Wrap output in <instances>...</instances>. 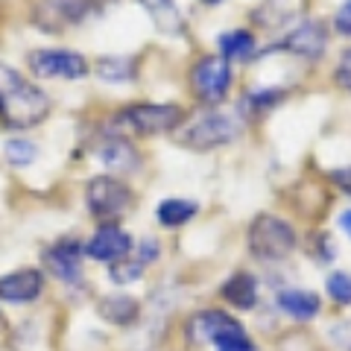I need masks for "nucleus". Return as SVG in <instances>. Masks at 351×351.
<instances>
[{"label": "nucleus", "instance_id": "obj_1", "mask_svg": "<svg viewBox=\"0 0 351 351\" xmlns=\"http://www.w3.org/2000/svg\"><path fill=\"white\" fill-rule=\"evenodd\" d=\"M0 112L15 129L38 126L50 114V97L38 85L27 82L15 68L0 64Z\"/></svg>", "mask_w": 351, "mask_h": 351}, {"label": "nucleus", "instance_id": "obj_2", "mask_svg": "<svg viewBox=\"0 0 351 351\" xmlns=\"http://www.w3.org/2000/svg\"><path fill=\"white\" fill-rule=\"evenodd\" d=\"M188 339L211 346L214 351H258V343L246 331V325L228 311H219V307H208V311L191 316Z\"/></svg>", "mask_w": 351, "mask_h": 351}, {"label": "nucleus", "instance_id": "obj_3", "mask_svg": "<svg viewBox=\"0 0 351 351\" xmlns=\"http://www.w3.org/2000/svg\"><path fill=\"white\" fill-rule=\"evenodd\" d=\"M249 255L261 263H281L295 255L299 249V234L290 219L278 214H258L246 228Z\"/></svg>", "mask_w": 351, "mask_h": 351}, {"label": "nucleus", "instance_id": "obj_4", "mask_svg": "<svg viewBox=\"0 0 351 351\" xmlns=\"http://www.w3.org/2000/svg\"><path fill=\"white\" fill-rule=\"evenodd\" d=\"M182 132L176 135V141L184 147V149H193V152H211L219 147H228L232 141L240 135V123L226 114V112H202L196 114L188 126H179Z\"/></svg>", "mask_w": 351, "mask_h": 351}, {"label": "nucleus", "instance_id": "obj_5", "mask_svg": "<svg viewBox=\"0 0 351 351\" xmlns=\"http://www.w3.org/2000/svg\"><path fill=\"white\" fill-rule=\"evenodd\" d=\"M85 205L100 223H117L135 208V191L117 176H94L85 188Z\"/></svg>", "mask_w": 351, "mask_h": 351}, {"label": "nucleus", "instance_id": "obj_6", "mask_svg": "<svg viewBox=\"0 0 351 351\" xmlns=\"http://www.w3.org/2000/svg\"><path fill=\"white\" fill-rule=\"evenodd\" d=\"M188 82H191V91L199 103L205 106H219L228 100L232 94V85H234V71L232 64L219 56H202L193 62V68L188 73Z\"/></svg>", "mask_w": 351, "mask_h": 351}, {"label": "nucleus", "instance_id": "obj_7", "mask_svg": "<svg viewBox=\"0 0 351 351\" xmlns=\"http://www.w3.org/2000/svg\"><path fill=\"white\" fill-rule=\"evenodd\" d=\"M120 120L138 135H167L184 123V108L176 103H132L120 112Z\"/></svg>", "mask_w": 351, "mask_h": 351}, {"label": "nucleus", "instance_id": "obj_8", "mask_svg": "<svg viewBox=\"0 0 351 351\" xmlns=\"http://www.w3.org/2000/svg\"><path fill=\"white\" fill-rule=\"evenodd\" d=\"M82 246H85V258L112 267V263L129 258V252H135V237L120 223H100Z\"/></svg>", "mask_w": 351, "mask_h": 351}, {"label": "nucleus", "instance_id": "obj_9", "mask_svg": "<svg viewBox=\"0 0 351 351\" xmlns=\"http://www.w3.org/2000/svg\"><path fill=\"white\" fill-rule=\"evenodd\" d=\"M29 71L38 80H50V76H62V80H82L88 73V62L82 53L68 50V47H44V50H32L29 56Z\"/></svg>", "mask_w": 351, "mask_h": 351}, {"label": "nucleus", "instance_id": "obj_10", "mask_svg": "<svg viewBox=\"0 0 351 351\" xmlns=\"http://www.w3.org/2000/svg\"><path fill=\"white\" fill-rule=\"evenodd\" d=\"M328 27L325 21L319 18H307V21H299L287 36H284L272 50H284V53H293L304 62H319L328 50Z\"/></svg>", "mask_w": 351, "mask_h": 351}, {"label": "nucleus", "instance_id": "obj_11", "mask_svg": "<svg viewBox=\"0 0 351 351\" xmlns=\"http://www.w3.org/2000/svg\"><path fill=\"white\" fill-rule=\"evenodd\" d=\"M44 267L50 269V276L73 287L82 281L85 272V246L80 237H59L53 246L44 249Z\"/></svg>", "mask_w": 351, "mask_h": 351}, {"label": "nucleus", "instance_id": "obj_12", "mask_svg": "<svg viewBox=\"0 0 351 351\" xmlns=\"http://www.w3.org/2000/svg\"><path fill=\"white\" fill-rule=\"evenodd\" d=\"M44 272L36 267H24L15 272H6L0 276V302L6 304H32L44 295Z\"/></svg>", "mask_w": 351, "mask_h": 351}, {"label": "nucleus", "instance_id": "obj_13", "mask_svg": "<svg viewBox=\"0 0 351 351\" xmlns=\"http://www.w3.org/2000/svg\"><path fill=\"white\" fill-rule=\"evenodd\" d=\"M276 307L281 316H287L293 322H313L322 313V299L319 293L307 287H284L276 293Z\"/></svg>", "mask_w": 351, "mask_h": 351}, {"label": "nucleus", "instance_id": "obj_14", "mask_svg": "<svg viewBox=\"0 0 351 351\" xmlns=\"http://www.w3.org/2000/svg\"><path fill=\"white\" fill-rule=\"evenodd\" d=\"M219 299H223L228 307H234V311L249 313V311H255L258 302H261V284L252 272L237 269L219 284Z\"/></svg>", "mask_w": 351, "mask_h": 351}, {"label": "nucleus", "instance_id": "obj_15", "mask_svg": "<svg viewBox=\"0 0 351 351\" xmlns=\"http://www.w3.org/2000/svg\"><path fill=\"white\" fill-rule=\"evenodd\" d=\"M97 161H100L108 173H135L141 167V152L129 138L112 135L97 147Z\"/></svg>", "mask_w": 351, "mask_h": 351}, {"label": "nucleus", "instance_id": "obj_16", "mask_svg": "<svg viewBox=\"0 0 351 351\" xmlns=\"http://www.w3.org/2000/svg\"><path fill=\"white\" fill-rule=\"evenodd\" d=\"M217 50H219V59H226L228 64L255 62L258 59V36L246 27L226 29V32H219V38H217Z\"/></svg>", "mask_w": 351, "mask_h": 351}, {"label": "nucleus", "instance_id": "obj_17", "mask_svg": "<svg viewBox=\"0 0 351 351\" xmlns=\"http://www.w3.org/2000/svg\"><path fill=\"white\" fill-rule=\"evenodd\" d=\"M97 313H100V319L112 322L117 328H129V325H138L141 319V302L132 299L129 293H114L97 302Z\"/></svg>", "mask_w": 351, "mask_h": 351}, {"label": "nucleus", "instance_id": "obj_18", "mask_svg": "<svg viewBox=\"0 0 351 351\" xmlns=\"http://www.w3.org/2000/svg\"><path fill=\"white\" fill-rule=\"evenodd\" d=\"M199 214V202L188 199V196H167L156 208V219L164 228H182Z\"/></svg>", "mask_w": 351, "mask_h": 351}, {"label": "nucleus", "instance_id": "obj_19", "mask_svg": "<svg viewBox=\"0 0 351 351\" xmlns=\"http://www.w3.org/2000/svg\"><path fill=\"white\" fill-rule=\"evenodd\" d=\"M97 76L103 82H112V85H126V82H135L138 76V59L132 56H103L97 62Z\"/></svg>", "mask_w": 351, "mask_h": 351}, {"label": "nucleus", "instance_id": "obj_20", "mask_svg": "<svg viewBox=\"0 0 351 351\" xmlns=\"http://www.w3.org/2000/svg\"><path fill=\"white\" fill-rule=\"evenodd\" d=\"M91 9H94L91 0H44V12H38V15H56V21H59L56 27H68V24L85 21Z\"/></svg>", "mask_w": 351, "mask_h": 351}, {"label": "nucleus", "instance_id": "obj_21", "mask_svg": "<svg viewBox=\"0 0 351 351\" xmlns=\"http://www.w3.org/2000/svg\"><path fill=\"white\" fill-rule=\"evenodd\" d=\"M284 97H287V88H276V85H261V88H249L243 94V112L252 114H267L272 112Z\"/></svg>", "mask_w": 351, "mask_h": 351}, {"label": "nucleus", "instance_id": "obj_22", "mask_svg": "<svg viewBox=\"0 0 351 351\" xmlns=\"http://www.w3.org/2000/svg\"><path fill=\"white\" fill-rule=\"evenodd\" d=\"M144 272H147V267L141 261L123 258V261H117V263L108 267V281L117 284V287H129V284H138L141 278H144Z\"/></svg>", "mask_w": 351, "mask_h": 351}, {"label": "nucleus", "instance_id": "obj_23", "mask_svg": "<svg viewBox=\"0 0 351 351\" xmlns=\"http://www.w3.org/2000/svg\"><path fill=\"white\" fill-rule=\"evenodd\" d=\"M325 293L328 299L339 307H351V272L348 269H334L325 278Z\"/></svg>", "mask_w": 351, "mask_h": 351}, {"label": "nucleus", "instance_id": "obj_24", "mask_svg": "<svg viewBox=\"0 0 351 351\" xmlns=\"http://www.w3.org/2000/svg\"><path fill=\"white\" fill-rule=\"evenodd\" d=\"M6 161L12 164V167H27V164H32L38 158V147L32 144V141L27 138H12V141H6Z\"/></svg>", "mask_w": 351, "mask_h": 351}, {"label": "nucleus", "instance_id": "obj_25", "mask_svg": "<svg viewBox=\"0 0 351 351\" xmlns=\"http://www.w3.org/2000/svg\"><path fill=\"white\" fill-rule=\"evenodd\" d=\"M158 258H161L158 237H141V243L135 246V261H141L144 267H149V263H156Z\"/></svg>", "mask_w": 351, "mask_h": 351}, {"label": "nucleus", "instance_id": "obj_26", "mask_svg": "<svg viewBox=\"0 0 351 351\" xmlns=\"http://www.w3.org/2000/svg\"><path fill=\"white\" fill-rule=\"evenodd\" d=\"M334 82L343 88V91H348L351 94V47L339 56V62H337V68H334Z\"/></svg>", "mask_w": 351, "mask_h": 351}, {"label": "nucleus", "instance_id": "obj_27", "mask_svg": "<svg viewBox=\"0 0 351 351\" xmlns=\"http://www.w3.org/2000/svg\"><path fill=\"white\" fill-rule=\"evenodd\" d=\"M328 337L334 339V346H339L343 351H351V319H339L328 328Z\"/></svg>", "mask_w": 351, "mask_h": 351}, {"label": "nucleus", "instance_id": "obj_28", "mask_svg": "<svg viewBox=\"0 0 351 351\" xmlns=\"http://www.w3.org/2000/svg\"><path fill=\"white\" fill-rule=\"evenodd\" d=\"M334 29L343 38H351V0H343L334 12Z\"/></svg>", "mask_w": 351, "mask_h": 351}, {"label": "nucleus", "instance_id": "obj_29", "mask_svg": "<svg viewBox=\"0 0 351 351\" xmlns=\"http://www.w3.org/2000/svg\"><path fill=\"white\" fill-rule=\"evenodd\" d=\"M337 226H339V232L351 240V208H343V211L337 214Z\"/></svg>", "mask_w": 351, "mask_h": 351}, {"label": "nucleus", "instance_id": "obj_30", "mask_svg": "<svg viewBox=\"0 0 351 351\" xmlns=\"http://www.w3.org/2000/svg\"><path fill=\"white\" fill-rule=\"evenodd\" d=\"M334 182L339 184V191L351 193V167H346V170H334Z\"/></svg>", "mask_w": 351, "mask_h": 351}, {"label": "nucleus", "instance_id": "obj_31", "mask_svg": "<svg viewBox=\"0 0 351 351\" xmlns=\"http://www.w3.org/2000/svg\"><path fill=\"white\" fill-rule=\"evenodd\" d=\"M202 6H223V3H228V0H199Z\"/></svg>", "mask_w": 351, "mask_h": 351}, {"label": "nucleus", "instance_id": "obj_32", "mask_svg": "<svg viewBox=\"0 0 351 351\" xmlns=\"http://www.w3.org/2000/svg\"><path fill=\"white\" fill-rule=\"evenodd\" d=\"M158 3H161L164 9H170V6H173V0H158Z\"/></svg>", "mask_w": 351, "mask_h": 351}, {"label": "nucleus", "instance_id": "obj_33", "mask_svg": "<svg viewBox=\"0 0 351 351\" xmlns=\"http://www.w3.org/2000/svg\"><path fill=\"white\" fill-rule=\"evenodd\" d=\"M0 322H3V313H0Z\"/></svg>", "mask_w": 351, "mask_h": 351}]
</instances>
